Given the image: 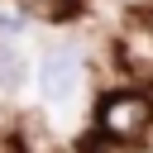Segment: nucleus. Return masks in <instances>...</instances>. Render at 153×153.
<instances>
[{
    "label": "nucleus",
    "mask_w": 153,
    "mask_h": 153,
    "mask_svg": "<svg viewBox=\"0 0 153 153\" xmlns=\"http://www.w3.org/2000/svg\"><path fill=\"white\" fill-rule=\"evenodd\" d=\"M91 124L105 139H115L124 153L143 148L153 139V86H143V81H115V86H105L96 96V105H91Z\"/></svg>",
    "instance_id": "1"
},
{
    "label": "nucleus",
    "mask_w": 153,
    "mask_h": 153,
    "mask_svg": "<svg viewBox=\"0 0 153 153\" xmlns=\"http://www.w3.org/2000/svg\"><path fill=\"white\" fill-rule=\"evenodd\" d=\"M110 62H115L120 81L153 86V5L120 10L115 29H110Z\"/></svg>",
    "instance_id": "2"
},
{
    "label": "nucleus",
    "mask_w": 153,
    "mask_h": 153,
    "mask_svg": "<svg viewBox=\"0 0 153 153\" xmlns=\"http://www.w3.org/2000/svg\"><path fill=\"white\" fill-rule=\"evenodd\" d=\"M29 24H53V29H62V24H76V19H86V5L91 0H10Z\"/></svg>",
    "instance_id": "5"
},
{
    "label": "nucleus",
    "mask_w": 153,
    "mask_h": 153,
    "mask_svg": "<svg viewBox=\"0 0 153 153\" xmlns=\"http://www.w3.org/2000/svg\"><path fill=\"white\" fill-rule=\"evenodd\" d=\"M33 86H38V96L48 100V105H72L76 100V91L86 86V76H91V67H86V53H81V43L76 38H62V43H48L43 48V57H38V67H33Z\"/></svg>",
    "instance_id": "3"
},
{
    "label": "nucleus",
    "mask_w": 153,
    "mask_h": 153,
    "mask_svg": "<svg viewBox=\"0 0 153 153\" xmlns=\"http://www.w3.org/2000/svg\"><path fill=\"white\" fill-rule=\"evenodd\" d=\"M33 81V62L24 53V38L0 33V96H19Z\"/></svg>",
    "instance_id": "4"
},
{
    "label": "nucleus",
    "mask_w": 153,
    "mask_h": 153,
    "mask_svg": "<svg viewBox=\"0 0 153 153\" xmlns=\"http://www.w3.org/2000/svg\"><path fill=\"white\" fill-rule=\"evenodd\" d=\"M115 10H143V5H153V0H110Z\"/></svg>",
    "instance_id": "6"
}]
</instances>
